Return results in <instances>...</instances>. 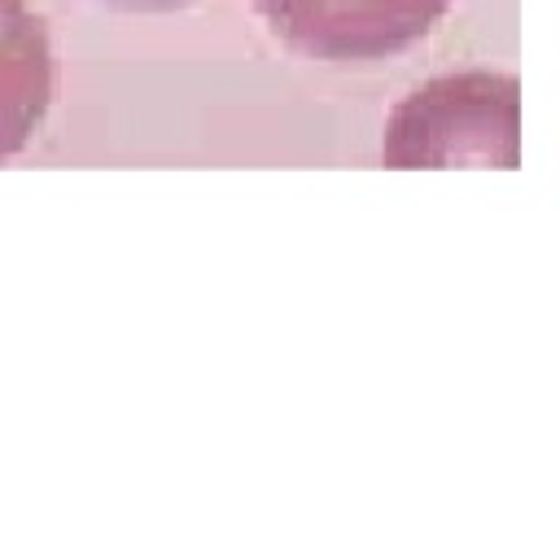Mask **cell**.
<instances>
[{"label":"cell","mask_w":560,"mask_h":560,"mask_svg":"<svg viewBox=\"0 0 560 560\" xmlns=\"http://www.w3.org/2000/svg\"><path fill=\"white\" fill-rule=\"evenodd\" d=\"M516 79L442 74L398 101L385 127V166H516Z\"/></svg>","instance_id":"6da1fadb"},{"label":"cell","mask_w":560,"mask_h":560,"mask_svg":"<svg viewBox=\"0 0 560 560\" xmlns=\"http://www.w3.org/2000/svg\"><path fill=\"white\" fill-rule=\"evenodd\" d=\"M271 35L315 61H381L420 44L451 0H254Z\"/></svg>","instance_id":"7a4b0ae2"},{"label":"cell","mask_w":560,"mask_h":560,"mask_svg":"<svg viewBox=\"0 0 560 560\" xmlns=\"http://www.w3.org/2000/svg\"><path fill=\"white\" fill-rule=\"evenodd\" d=\"M52 101V44L26 0H0V162L26 149Z\"/></svg>","instance_id":"3957f363"},{"label":"cell","mask_w":560,"mask_h":560,"mask_svg":"<svg viewBox=\"0 0 560 560\" xmlns=\"http://www.w3.org/2000/svg\"><path fill=\"white\" fill-rule=\"evenodd\" d=\"M114 9H127V13H175V9H188L197 0H105Z\"/></svg>","instance_id":"277c9868"}]
</instances>
